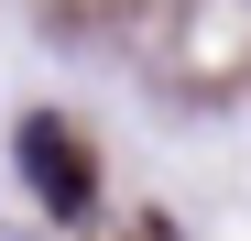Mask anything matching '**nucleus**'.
<instances>
[{"instance_id": "f257e3e1", "label": "nucleus", "mask_w": 251, "mask_h": 241, "mask_svg": "<svg viewBox=\"0 0 251 241\" xmlns=\"http://www.w3.org/2000/svg\"><path fill=\"white\" fill-rule=\"evenodd\" d=\"M11 165H22V186H33V209H44V219H88V197H99V153H88V132H76V120L22 110Z\"/></svg>"}]
</instances>
